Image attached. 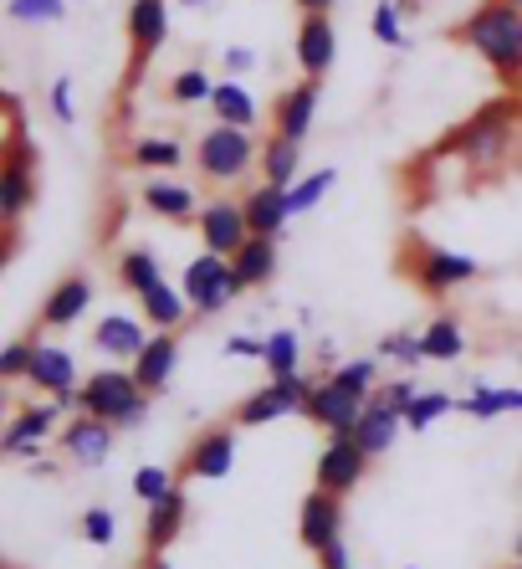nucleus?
Segmentation results:
<instances>
[{
  "label": "nucleus",
  "instance_id": "f257e3e1",
  "mask_svg": "<svg viewBox=\"0 0 522 569\" xmlns=\"http://www.w3.org/2000/svg\"><path fill=\"white\" fill-rule=\"evenodd\" d=\"M451 41L466 47L476 62L496 72V82L522 88V11L508 0H482L471 16H461L451 27Z\"/></svg>",
  "mask_w": 522,
  "mask_h": 569
},
{
  "label": "nucleus",
  "instance_id": "f03ea898",
  "mask_svg": "<svg viewBox=\"0 0 522 569\" xmlns=\"http://www.w3.org/2000/svg\"><path fill=\"white\" fill-rule=\"evenodd\" d=\"M149 390H139L129 365H108V370H92L78 385V411L108 421L113 431H139L149 421Z\"/></svg>",
  "mask_w": 522,
  "mask_h": 569
},
{
  "label": "nucleus",
  "instance_id": "7ed1b4c3",
  "mask_svg": "<svg viewBox=\"0 0 522 569\" xmlns=\"http://www.w3.org/2000/svg\"><path fill=\"white\" fill-rule=\"evenodd\" d=\"M195 170L210 186H241L261 159V144L251 139V129H231V123H210L195 139Z\"/></svg>",
  "mask_w": 522,
  "mask_h": 569
},
{
  "label": "nucleus",
  "instance_id": "20e7f679",
  "mask_svg": "<svg viewBox=\"0 0 522 569\" xmlns=\"http://www.w3.org/2000/svg\"><path fill=\"white\" fill-rule=\"evenodd\" d=\"M67 411H78V390L72 396H47L41 406H21L0 426V457H41V447L52 441L57 421Z\"/></svg>",
  "mask_w": 522,
  "mask_h": 569
},
{
  "label": "nucleus",
  "instance_id": "39448f33",
  "mask_svg": "<svg viewBox=\"0 0 522 569\" xmlns=\"http://www.w3.org/2000/svg\"><path fill=\"white\" fill-rule=\"evenodd\" d=\"M180 292H184V303H190L195 318L225 313V308L241 298L235 272H231V257H215V252L190 257V267H184V278H180Z\"/></svg>",
  "mask_w": 522,
  "mask_h": 569
},
{
  "label": "nucleus",
  "instance_id": "423d86ee",
  "mask_svg": "<svg viewBox=\"0 0 522 569\" xmlns=\"http://www.w3.org/2000/svg\"><path fill=\"white\" fill-rule=\"evenodd\" d=\"M410 282H415L425 298H445V292L466 288V282L482 278V262L466 252H451V247H431V241H420L415 252H410Z\"/></svg>",
  "mask_w": 522,
  "mask_h": 569
},
{
  "label": "nucleus",
  "instance_id": "0eeeda50",
  "mask_svg": "<svg viewBox=\"0 0 522 569\" xmlns=\"http://www.w3.org/2000/svg\"><path fill=\"white\" fill-rule=\"evenodd\" d=\"M308 396H313V380L308 375H282V380L261 385V390H251L241 406H235V426L241 431H257V426H272L282 421V416H302V406H308Z\"/></svg>",
  "mask_w": 522,
  "mask_h": 569
},
{
  "label": "nucleus",
  "instance_id": "6e6552de",
  "mask_svg": "<svg viewBox=\"0 0 522 569\" xmlns=\"http://www.w3.org/2000/svg\"><path fill=\"white\" fill-rule=\"evenodd\" d=\"M164 41H170V0H129V88H139Z\"/></svg>",
  "mask_w": 522,
  "mask_h": 569
},
{
  "label": "nucleus",
  "instance_id": "1a4fd4ad",
  "mask_svg": "<svg viewBox=\"0 0 522 569\" xmlns=\"http://www.w3.org/2000/svg\"><path fill=\"white\" fill-rule=\"evenodd\" d=\"M369 472V457L364 447L349 437V431H339V437H328L323 451H318V462H313V477H318V488L333 492V498H349L359 482H364Z\"/></svg>",
  "mask_w": 522,
  "mask_h": 569
},
{
  "label": "nucleus",
  "instance_id": "9d476101",
  "mask_svg": "<svg viewBox=\"0 0 522 569\" xmlns=\"http://www.w3.org/2000/svg\"><path fill=\"white\" fill-rule=\"evenodd\" d=\"M31 206H37V154L21 139L11 154L0 159V226H21V216Z\"/></svg>",
  "mask_w": 522,
  "mask_h": 569
},
{
  "label": "nucleus",
  "instance_id": "9b49d317",
  "mask_svg": "<svg viewBox=\"0 0 522 569\" xmlns=\"http://www.w3.org/2000/svg\"><path fill=\"white\" fill-rule=\"evenodd\" d=\"M318 108H323V82H318V78H298L292 88H282V93H277L272 133H282V139L302 144V139L313 133V123H318Z\"/></svg>",
  "mask_w": 522,
  "mask_h": 569
},
{
  "label": "nucleus",
  "instance_id": "f8f14e48",
  "mask_svg": "<svg viewBox=\"0 0 522 569\" xmlns=\"http://www.w3.org/2000/svg\"><path fill=\"white\" fill-rule=\"evenodd\" d=\"M231 467H235V426H210V431H200L184 447L180 477H190V482H221V477H231Z\"/></svg>",
  "mask_w": 522,
  "mask_h": 569
},
{
  "label": "nucleus",
  "instance_id": "ddd939ff",
  "mask_svg": "<svg viewBox=\"0 0 522 569\" xmlns=\"http://www.w3.org/2000/svg\"><path fill=\"white\" fill-rule=\"evenodd\" d=\"M292 52H298V67L302 78H328V67L339 62V27H333V16H298V37H292Z\"/></svg>",
  "mask_w": 522,
  "mask_h": 569
},
{
  "label": "nucleus",
  "instance_id": "4468645a",
  "mask_svg": "<svg viewBox=\"0 0 522 569\" xmlns=\"http://www.w3.org/2000/svg\"><path fill=\"white\" fill-rule=\"evenodd\" d=\"M200 226V247L215 257H235L241 252V241L251 237V226H247V211H241V200H205L195 216Z\"/></svg>",
  "mask_w": 522,
  "mask_h": 569
},
{
  "label": "nucleus",
  "instance_id": "2eb2a0df",
  "mask_svg": "<svg viewBox=\"0 0 522 569\" xmlns=\"http://www.w3.org/2000/svg\"><path fill=\"white\" fill-rule=\"evenodd\" d=\"M118 431L108 421H98V416L88 411H72V421L57 431V447H62L67 462H78V467H103L108 462V451H113Z\"/></svg>",
  "mask_w": 522,
  "mask_h": 569
},
{
  "label": "nucleus",
  "instance_id": "dca6fc26",
  "mask_svg": "<svg viewBox=\"0 0 522 569\" xmlns=\"http://www.w3.org/2000/svg\"><path fill=\"white\" fill-rule=\"evenodd\" d=\"M364 406H369V400L349 396L343 385H333L328 375H318L313 396H308V406H302V416H308L313 426H323L328 437H339V431H353V421L364 416Z\"/></svg>",
  "mask_w": 522,
  "mask_h": 569
},
{
  "label": "nucleus",
  "instance_id": "f3484780",
  "mask_svg": "<svg viewBox=\"0 0 522 569\" xmlns=\"http://www.w3.org/2000/svg\"><path fill=\"white\" fill-rule=\"evenodd\" d=\"M298 539L302 549H328L333 539H343V498H333V492L313 488L308 498H302L298 508Z\"/></svg>",
  "mask_w": 522,
  "mask_h": 569
},
{
  "label": "nucleus",
  "instance_id": "a211bd4d",
  "mask_svg": "<svg viewBox=\"0 0 522 569\" xmlns=\"http://www.w3.org/2000/svg\"><path fill=\"white\" fill-rule=\"evenodd\" d=\"M149 323L133 313H103L98 318V329H92V349L103 359H118V365H133L139 359V349L149 345Z\"/></svg>",
  "mask_w": 522,
  "mask_h": 569
},
{
  "label": "nucleus",
  "instance_id": "6ab92c4d",
  "mask_svg": "<svg viewBox=\"0 0 522 569\" xmlns=\"http://www.w3.org/2000/svg\"><path fill=\"white\" fill-rule=\"evenodd\" d=\"M27 385H31V390H41V396H72V390H78V385H82V375H78V359H72V349H62V345H47V339H37V355H31Z\"/></svg>",
  "mask_w": 522,
  "mask_h": 569
},
{
  "label": "nucleus",
  "instance_id": "aec40b11",
  "mask_svg": "<svg viewBox=\"0 0 522 569\" xmlns=\"http://www.w3.org/2000/svg\"><path fill=\"white\" fill-rule=\"evenodd\" d=\"M129 370H133V380H139V390L164 396V385L180 370V333H149V345L139 349V359H133Z\"/></svg>",
  "mask_w": 522,
  "mask_h": 569
},
{
  "label": "nucleus",
  "instance_id": "412c9836",
  "mask_svg": "<svg viewBox=\"0 0 522 569\" xmlns=\"http://www.w3.org/2000/svg\"><path fill=\"white\" fill-rule=\"evenodd\" d=\"M139 200H144L149 216H159V221H174V226H190L200 216L195 190L184 186V180H170V174H149L144 190H139Z\"/></svg>",
  "mask_w": 522,
  "mask_h": 569
},
{
  "label": "nucleus",
  "instance_id": "4be33fe9",
  "mask_svg": "<svg viewBox=\"0 0 522 569\" xmlns=\"http://www.w3.org/2000/svg\"><path fill=\"white\" fill-rule=\"evenodd\" d=\"M241 211H247V226H251V237H272L282 241V231H288L292 221V206H288V190L282 186H251L247 196H241Z\"/></svg>",
  "mask_w": 522,
  "mask_h": 569
},
{
  "label": "nucleus",
  "instance_id": "5701e85b",
  "mask_svg": "<svg viewBox=\"0 0 522 569\" xmlns=\"http://www.w3.org/2000/svg\"><path fill=\"white\" fill-rule=\"evenodd\" d=\"M184 518H190V498H184V488H174V492H164L159 503H149V513H144V555H164V549L184 533Z\"/></svg>",
  "mask_w": 522,
  "mask_h": 569
},
{
  "label": "nucleus",
  "instance_id": "b1692460",
  "mask_svg": "<svg viewBox=\"0 0 522 569\" xmlns=\"http://www.w3.org/2000/svg\"><path fill=\"white\" fill-rule=\"evenodd\" d=\"M88 308H92V278L72 272V278H62L52 292H47V303H41V329H72Z\"/></svg>",
  "mask_w": 522,
  "mask_h": 569
},
{
  "label": "nucleus",
  "instance_id": "393cba45",
  "mask_svg": "<svg viewBox=\"0 0 522 569\" xmlns=\"http://www.w3.org/2000/svg\"><path fill=\"white\" fill-rule=\"evenodd\" d=\"M277 241L272 237H247L241 241V252L231 257V272H235V288L241 292H257V288H267V282L277 278Z\"/></svg>",
  "mask_w": 522,
  "mask_h": 569
},
{
  "label": "nucleus",
  "instance_id": "a878e982",
  "mask_svg": "<svg viewBox=\"0 0 522 569\" xmlns=\"http://www.w3.org/2000/svg\"><path fill=\"white\" fill-rule=\"evenodd\" d=\"M205 108L215 113V123H231V129H257V119H261V103L251 98V88L241 78L215 82V93H210Z\"/></svg>",
  "mask_w": 522,
  "mask_h": 569
},
{
  "label": "nucleus",
  "instance_id": "bb28decb",
  "mask_svg": "<svg viewBox=\"0 0 522 569\" xmlns=\"http://www.w3.org/2000/svg\"><path fill=\"white\" fill-rule=\"evenodd\" d=\"M139 313H144V323L154 333H180L184 318H195L190 313V303H184V292L174 288V282H154V288L139 298Z\"/></svg>",
  "mask_w": 522,
  "mask_h": 569
},
{
  "label": "nucleus",
  "instance_id": "cd10ccee",
  "mask_svg": "<svg viewBox=\"0 0 522 569\" xmlns=\"http://www.w3.org/2000/svg\"><path fill=\"white\" fill-rule=\"evenodd\" d=\"M400 426H405V416H394V411H384V406H374V400H369L364 416L353 421L349 437L359 441V447H364V457L374 462V457H384V451L400 441Z\"/></svg>",
  "mask_w": 522,
  "mask_h": 569
},
{
  "label": "nucleus",
  "instance_id": "c85d7f7f",
  "mask_svg": "<svg viewBox=\"0 0 522 569\" xmlns=\"http://www.w3.org/2000/svg\"><path fill=\"white\" fill-rule=\"evenodd\" d=\"M456 411L471 416V421L518 416V411H522V390H512V385H486V380H476V385H471V396L456 400Z\"/></svg>",
  "mask_w": 522,
  "mask_h": 569
},
{
  "label": "nucleus",
  "instance_id": "c756f323",
  "mask_svg": "<svg viewBox=\"0 0 522 569\" xmlns=\"http://www.w3.org/2000/svg\"><path fill=\"white\" fill-rule=\"evenodd\" d=\"M257 170H261V180H267V186L292 190L302 180V144H292V139H282V133H272V139L261 144Z\"/></svg>",
  "mask_w": 522,
  "mask_h": 569
},
{
  "label": "nucleus",
  "instance_id": "7c9ffc66",
  "mask_svg": "<svg viewBox=\"0 0 522 569\" xmlns=\"http://www.w3.org/2000/svg\"><path fill=\"white\" fill-rule=\"evenodd\" d=\"M129 164L144 174H170L184 164V144L170 139V133H144V139H133L129 144Z\"/></svg>",
  "mask_w": 522,
  "mask_h": 569
},
{
  "label": "nucleus",
  "instance_id": "2f4dec72",
  "mask_svg": "<svg viewBox=\"0 0 522 569\" xmlns=\"http://www.w3.org/2000/svg\"><path fill=\"white\" fill-rule=\"evenodd\" d=\"M420 345H425V359L435 365H451V359L466 355V329H461L456 313H435L425 329H420Z\"/></svg>",
  "mask_w": 522,
  "mask_h": 569
},
{
  "label": "nucleus",
  "instance_id": "473e14b6",
  "mask_svg": "<svg viewBox=\"0 0 522 569\" xmlns=\"http://www.w3.org/2000/svg\"><path fill=\"white\" fill-rule=\"evenodd\" d=\"M154 282H164V267L149 247H129V252H118V288L133 292V298H144Z\"/></svg>",
  "mask_w": 522,
  "mask_h": 569
},
{
  "label": "nucleus",
  "instance_id": "72a5a7b5",
  "mask_svg": "<svg viewBox=\"0 0 522 569\" xmlns=\"http://www.w3.org/2000/svg\"><path fill=\"white\" fill-rule=\"evenodd\" d=\"M267 375L282 380V375H298L302 370V333L298 329H272L267 333V355H261Z\"/></svg>",
  "mask_w": 522,
  "mask_h": 569
},
{
  "label": "nucleus",
  "instance_id": "f704fd0d",
  "mask_svg": "<svg viewBox=\"0 0 522 569\" xmlns=\"http://www.w3.org/2000/svg\"><path fill=\"white\" fill-rule=\"evenodd\" d=\"M369 37L379 47H390V52H405L410 37H405V11H400V0H379L374 16H369Z\"/></svg>",
  "mask_w": 522,
  "mask_h": 569
},
{
  "label": "nucleus",
  "instance_id": "c9c22d12",
  "mask_svg": "<svg viewBox=\"0 0 522 569\" xmlns=\"http://www.w3.org/2000/svg\"><path fill=\"white\" fill-rule=\"evenodd\" d=\"M374 355H379V359H390V365H400V375H415L420 365H425V345H420V333H410V329L384 333Z\"/></svg>",
  "mask_w": 522,
  "mask_h": 569
},
{
  "label": "nucleus",
  "instance_id": "e433bc0d",
  "mask_svg": "<svg viewBox=\"0 0 522 569\" xmlns=\"http://www.w3.org/2000/svg\"><path fill=\"white\" fill-rule=\"evenodd\" d=\"M333 385H343L349 396H359V400H369L374 396V385H379V355H359V359H343L339 370L328 375Z\"/></svg>",
  "mask_w": 522,
  "mask_h": 569
},
{
  "label": "nucleus",
  "instance_id": "4c0bfd02",
  "mask_svg": "<svg viewBox=\"0 0 522 569\" xmlns=\"http://www.w3.org/2000/svg\"><path fill=\"white\" fill-rule=\"evenodd\" d=\"M339 186V170L333 164H323V170H313V174H302L298 186L288 190V206H292V216H308L313 206H323V196Z\"/></svg>",
  "mask_w": 522,
  "mask_h": 569
},
{
  "label": "nucleus",
  "instance_id": "58836bf2",
  "mask_svg": "<svg viewBox=\"0 0 522 569\" xmlns=\"http://www.w3.org/2000/svg\"><path fill=\"white\" fill-rule=\"evenodd\" d=\"M451 411H456V400L445 396V390H420L405 411V431H431V426L445 421Z\"/></svg>",
  "mask_w": 522,
  "mask_h": 569
},
{
  "label": "nucleus",
  "instance_id": "ea45409f",
  "mask_svg": "<svg viewBox=\"0 0 522 569\" xmlns=\"http://www.w3.org/2000/svg\"><path fill=\"white\" fill-rule=\"evenodd\" d=\"M210 93H215V78H210L205 67H180L170 78V103H180V108L210 103Z\"/></svg>",
  "mask_w": 522,
  "mask_h": 569
},
{
  "label": "nucleus",
  "instance_id": "a19ab883",
  "mask_svg": "<svg viewBox=\"0 0 522 569\" xmlns=\"http://www.w3.org/2000/svg\"><path fill=\"white\" fill-rule=\"evenodd\" d=\"M129 488H133V498H139V503H159V498H164V492H174V488H180V482H174V472H170V467H159V462H144V467H139V472H133V482H129Z\"/></svg>",
  "mask_w": 522,
  "mask_h": 569
},
{
  "label": "nucleus",
  "instance_id": "79ce46f5",
  "mask_svg": "<svg viewBox=\"0 0 522 569\" xmlns=\"http://www.w3.org/2000/svg\"><path fill=\"white\" fill-rule=\"evenodd\" d=\"M67 0H11L6 6V16L11 21H21V27H52V21H62Z\"/></svg>",
  "mask_w": 522,
  "mask_h": 569
},
{
  "label": "nucleus",
  "instance_id": "37998d69",
  "mask_svg": "<svg viewBox=\"0 0 522 569\" xmlns=\"http://www.w3.org/2000/svg\"><path fill=\"white\" fill-rule=\"evenodd\" d=\"M420 396V385H415V375H400V380H379L374 385V406H384V411H394V416H405L410 411V400Z\"/></svg>",
  "mask_w": 522,
  "mask_h": 569
},
{
  "label": "nucleus",
  "instance_id": "c03bdc74",
  "mask_svg": "<svg viewBox=\"0 0 522 569\" xmlns=\"http://www.w3.org/2000/svg\"><path fill=\"white\" fill-rule=\"evenodd\" d=\"M31 355H37V333H31V339H11V345L0 349V385L27 380V370H31Z\"/></svg>",
  "mask_w": 522,
  "mask_h": 569
},
{
  "label": "nucleus",
  "instance_id": "a18cd8bd",
  "mask_svg": "<svg viewBox=\"0 0 522 569\" xmlns=\"http://www.w3.org/2000/svg\"><path fill=\"white\" fill-rule=\"evenodd\" d=\"M82 539L88 543H98V549H103V543H113V533H118V518L108 513V508H88V513H82Z\"/></svg>",
  "mask_w": 522,
  "mask_h": 569
},
{
  "label": "nucleus",
  "instance_id": "49530a36",
  "mask_svg": "<svg viewBox=\"0 0 522 569\" xmlns=\"http://www.w3.org/2000/svg\"><path fill=\"white\" fill-rule=\"evenodd\" d=\"M221 355L225 359H261L267 355V333H261V339L257 333H231V339L221 345Z\"/></svg>",
  "mask_w": 522,
  "mask_h": 569
},
{
  "label": "nucleus",
  "instance_id": "de8ad7c7",
  "mask_svg": "<svg viewBox=\"0 0 522 569\" xmlns=\"http://www.w3.org/2000/svg\"><path fill=\"white\" fill-rule=\"evenodd\" d=\"M47 103H52L57 123H78V108H72V78H57L52 93H47Z\"/></svg>",
  "mask_w": 522,
  "mask_h": 569
},
{
  "label": "nucleus",
  "instance_id": "09e8293b",
  "mask_svg": "<svg viewBox=\"0 0 522 569\" xmlns=\"http://www.w3.org/2000/svg\"><path fill=\"white\" fill-rule=\"evenodd\" d=\"M221 67H225V78H247V72H257V47H225Z\"/></svg>",
  "mask_w": 522,
  "mask_h": 569
},
{
  "label": "nucleus",
  "instance_id": "8fccbe9b",
  "mask_svg": "<svg viewBox=\"0 0 522 569\" xmlns=\"http://www.w3.org/2000/svg\"><path fill=\"white\" fill-rule=\"evenodd\" d=\"M318 569H353V555H349V543L333 539L328 549H318Z\"/></svg>",
  "mask_w": 522,
  "mask_h": 569
},
{
  "label": "nucleus",
  "instance_id": "3c124183",
  "mask_svg": "<svg viewBox=\"0 0 522 569\" xmlns=\"http://www.w3.org/2000/svg\"><path fill=\"white\" fill-rule=\"evenodd\" d=\"M339 365H343V359H339V349H333V339H318V370L333 375Z\"/></svg>",
  "mask_w": 522,
  "mask_h": 569
},
{
  "label": "nucleus",
  "instance_id": "603ef678",
  "mask_svg": "<svg viewBox=\"0 0 522 569\" xmlns=\"http://www.w3.org/2000/svg\"><path fill=\"white\" fill-rule=\"evenodd\" d=\"M11 257H16V226H0V272L11 267Z\"/></svg>",
  "mask_w": 522,
  "mask_h": 569
},
{
  "label": "nucleus",
  "instance_id": "864d4df0",
  "mask_svg": "<svg viewBox=\"0 0 522 569\" xmlns=\"http://www.w3.org/2000/svg\"><path fill=\"white\" fill-rule=\"evenodd\" d=\"M333 6H339V0H298V11L308 16V11H318V16H333Z\"/></svg>",
  "mask_w": 522,
  "mask_h": 569
},
{
  "label": "nucleus",
  "instance_id": "5fc2aeb1",
  "mask_svg": "<svg viewBox=\"0 0 522 569\" xmlns=\"http://www.w3.org/2000/svg\"><path fill=\"white\" fill-rule=\"evenodd\" d=\"M139 569H174V565L164 555H144V565H139Z\"/></svg>",
  "mask_w": 522,
  "mask_h": 569
},
{
  "label": "nucleus",
  "instance_id": "6e6d98bb",
  "mask_svg": "<svg viewBox=\"0 0 522 569\" xmlns=\"http://www.w3.org/2000/svg\"><path fill=\"white\" fill-rule=\"evenodd\" d=\"M180 6H190V11H205L210 0H180Z\"/></svg>",
  "mask_w": 522,
  "mask_h": 569
},
{
  "label": "nucleus",
  "instance_id": "4d7b16f0",
  "mask_svg": "<svg viewBox=\"0 0 522 569\" xmlns=\"http://www.w3.org/2000/svg\"><path fill=\"white\" fill-rule=\"evenodd\" d=\"M512 559H522V533H518V543H512Z\"/></svg>",
  "mask_w": 522,
  "mask_h": 569
},
{
  "label": "nucleus",
  "instance_id": "13d9d810",
  "mask_svg": "<svg viewBox=\"0 0 522 569\" xmlns=\"http://www.w3.org/2000/svg\"><path fill=\"white\" fill-rule=\"evenodd\" d=\"M0 426H6V396H0Z\"/></svg>",
  "mask_w": 522,
  "mask_h": 569
},
{
  "label": "nucleus",
  "instance_id": "bf43d9fd",
  "mask_svg": "<svg viewBox=\"0 0 522 569\" xmlns=\"http://www.w3.org/2000/svg\"><path fill=\"white\" fill-rule=\"evenodd\" d=\"M508 569H522V559H512V565H508Z\"/></svg>",
  "mask_w": 522,
  "mask_h": 569
},
{
  "label": "nucleus",
  "instance_id": "052dcab7",
  "mask_svg": "<svg viewBox=\"0 0 522 569\" xmlns=\"http://www.w3.org/2000/svg\"><path fill=\"white\" fill-rule=\"evenodd\" d=\"M508 6H518V11H522V0H508Z\"/></svg>",
  "mask_w": 522,
  "mask_h": 569
},
{
  "label": "nucleus",
  "instance_id": "680f3d73",
  "mask_svg": "<svg viewBox=\"0 0 522 569\" xmlns=\"http://www.w3.org/2000/svg\"><path fill=\"white\" fill-rule=\"evenodd\" d=\"M405 569H415V565H405Z\"/></svg>",
  "mask_w": 522,
  "mask_h": 569
}]
</instances>
